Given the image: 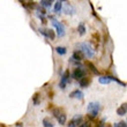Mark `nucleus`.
Here are the masks:
<instances>
[{
    "instance_id": "412c9836",
    "label": "nucleus",
    "mask_w": 127,
    "mask_h": 127,
    "mask_svg": "<svg viewBox=\"0 0 127 127\" xmlns=\"http://www.w3.org/2000/svg\"><path fill=\"white\" fill-rule=\"evenodd\" d=\"M87 66L89 67V68H90V69H91V72H93V73H96V74H98V70H97L96 68H95V66H94V65H93V64H91V63H87Z\"/></svg>"
},
{
    "instance_id": "f03ea898",
    "label": "nucleus",
    "mask_w": 127,
    "mask_h": 127,
    "mask_svg": "<svg viewBox=\"0 0 127 127\" xmlns=\"http://www.w3.org/2000/svg\"><path fill=\"white\" fill-rule=\"evenodd\" d=\"M88 112L90 114L91 118H95L98 113V110H99V104L96 103V102H91V103L88 104Z\"/></svg>"
},
{
    "instance_id": "2eb2a0df",
    "label": "nucleus",
    "mask_w": 127,
    "mask_h": 127,
    "mask_svg": "<svg viewBox=\"0 0 127 127\" xmlns=\"http://www.w3.org/2000/svg\"><path fill=\"white\" fill-rule=\"evenodd\" d=\"M64 12H65L66 14H73L74 9H73V7L70 6V5L66 3V5H65V7H64Z\"/></svg>"
},
{
    "instance_id": "f8f14e48",
    "label": "nucleus",
    "mask_w": 127,
    "mask_h": 127,
    "mask_svg": "<svg viewBox=\"0 0 127 127\" xmlns=\"http://www.w3.org/2000/svg\"><path fill=\"white\" fill-rule=\"evenodd\" d=\"M98 81H99L100 84H107V83H110L112 80L110 79V76H100L98 79Z\"/></svg>"
},
{
    "instance_id": "dca6fc26",
    "label": "nucleus",
    "mask_w": 127,
    "mask_h": 127,
    "mask_svg": "<svg viewBox=\"0 0 127 127\" xmlns=\"http://www.w3.org/2000/svg\"><path fill=\"white\" fill-rule=\"evenodd\" d=\"M57 120L59 121V124H60V125H64L65 123H66V114H65V113H61L60 116L57 118Z\"/></svg>"
},
{
    "instance_id": "20e7f679",
    "label": "nucleus",
    "mask_w": 127,
    "mask_h": 127,
    "mask_svg": "<svg viewBox=\"0 0 127 127\" xmlns=\"http://www.w3.org/2000/svg\"><path fill=\"white\" fill-rule=\"evenodd\" d=\"M84 74H86V69H84L83 67H76L73 72V77L75 79V80L80 81L81 79H83L84 77Z\"/></svg>"
},
{
    "instance_id": "a211bd4d",
    "label": "nucleus",
    "mask_w": 127,
    "mask_h": 127,
    "mask_svg": "<svg viewBox=\"0 0 127 127\" xmlns=\"http://www.w3.org/2000/svg\"><path fill=\"white\" fill-rule=\"evenodd\" d=\"M52 1L51 0H40V6L43 7H50Z\"/></svg>"
},
{
    "instance_id": "7ed1b4c3",
    "label": "nucleus",
    "mask_w": 127,
    "mask_h": 127,
    "mask_svg": "<svg viewBox=\"0 0 127 127\" xmlns=\"http://www.w3.org/2000/svg\"><path fill=\"white\" fill-rule=\"evenodd\" d=\"M52 26L57 29V35H58V36H59V37L65 36V28H64L63 23H60L59 21L52 19Z\"/></svg>"
},
{
    "instance_id": "f257e3e1",
    "label": "nucleus",
    "mask_w": 127,
    "mask_h": 127,
    "mask_svg": "<svg viewBox=\"0 0 127 127\" xmlns=\"http://www.w3.org/2000/svg\"><path fill=\"white\" fill-rule=\"evenodd\" d=\"M77 47H79V50H80L81 52L86 56V57H88V58L94 57L95 51H94V49L91 47V45L89 43H80L79 45H77Z\"/></svg>"
},
{
    "instance_id": "393cba45",
    "label": "nucleus",
    "mask_w": 127,
    "mask_h": 127,
    "mask_svg": "<svg viewBox=\"0 0 127 127\" xmlns=\"http://www.w3.org/2000/svg\"><path fill=\"white\" fill-rule=\"evenodd\" d=\"M1 127H5V126H3V125H1Z\"/></svg>"
},
{
    "instance_id": "4468645a",
    "label": "nucleus",
    "mask_w": 127,
    "mask_h": 127,
    "mask_svg": "<svg viewBox=\"0 0 127 127\" xmlns=\"http://www.w3.org/2000/svg\"><path fill=\"white\" fill-rule=\"evenodd\" d=\"M43 126L44 127H53L54 125L52 124V121L50 120V118H44L43 119Z\"/></svg>"
},
{
    "instance_id": "f3484780",
    "label": "nucleus",
    "mask_w": 127,
    "mask_h": 127,
    "mask_svg": "<svg viewBox=\"0 0 127 127\" xmlns=\"http://www.w3.org/2000/svg\"><path fill=\"white\" fill-rule=\"evenodd\" d=\"M77 31H79V33H80V35H84V32H86V28H84V24L83 23L79 24V27H77Z\"/></svg>"
},
{
    "instance_id": "39448f33",
    "label": "nucleus",
    "mask_w": 127,
    "mask_h": 127,
    "mask_svg": "<svg viewBox=\"0 0 127 127\" xmlns=\"http://www.w3.org/2000/svg\"><path fill=\"white\" fill-rule=\"evenodd\" d=\"M81 120H82V117H81L80 114H76V116L68 123V127H77V124H80Z\"/></svg>"
},
{
    "instance_id": "9b49d317",
    "label": "nucleus",
    "mask_w": 127,
    "mask_h": 127,
    "mask_svg": "<svg viewBox=\"0 0 127 127\" xmlns=\"http://www.w3.org/2000/svg\"><path fill=\"white\" fill-rule=\"evenodd\" d=\"M89 82H90V80H89L88 77L84 76L83 79H81V80L79 81V84H80V87H82V88H87Z\"/></svg>"
},
{
    "instance_id": "ddd939ff",
    "label": "nucleus",
    "mask_w": 127,
    "mask_h": 127,
    "mask_svg": "<svg viewBox=\"0 0 127 127\" xmlns=\"http://www.w3.org/2000/svg\"><path fill=\"white\" fill-rule=\"evenodd\" d=\"M61 7H63V1H56V3H54V12L56 13H60Z\"/></svg>"
},
{
    "instance_id": "6e6552de",
    "label": "nucleus",
    "mask_w": 127,
    "mask_h": 127,
    "mask_svg": "<svg viewBox=\"0 0 127 127\" xmlns=\"http://www.w3.org/2000/svg\"><path fill=\"white\" fill-rule=\"evenodd\" d=\"M83 56L84 54L81 52L80 50H76V51H74V53H73V57H72V59L73 60H77V61H80L83 59Z\"/></svg>"
},
{
    "instance_id": "5701e85b",
    "label": "nucleus",
    "mask_w": 127,
    "mask_h": 127,
    "mask_svg": "<svg viewBox=\"0 0 127 127\" xmlns=\"http://www.w3.org/2000/svg\"><path fill=\"white\" fill-rule=\"evenodd\" d=\"M113 127H126V124H125L124 121H120V123H117V124H114Z\"/></svg>"
},
{
    "instance_id": "9d476101",
    "label": "nucleus",
    "mask_w": 127,
    "mask_h": 127,
    "mask_svg": "<svg viewBox=\"0 0 127 127\" xmlns=\"http://www.w3.org/2000/svg\"><path fill=\"white\" fill-rule=\"evenodd\" d=\"M69 97L70 98H79V99H80V98L83 97V94H82L80 90H74L69 94Z\"/></svg>"
},
{
    "instance_id": "0eeeda50",
    "label": "nucleus",
    "mask_w": 127,
    "mask_h": 127,
    "mask_svg": "<svg viewBox=\"0 0 127 127\" xmlns=\"http://www.w3.org/2000/svg\"><path fill=\"white\" fill-rule=\"evenodd\" d=\"M39 32L42 33V35H44V36L46 37V38H50V39H54V32L52 30H45V29H40Z\"/></svg>"
},
{
    "instance_id": "1a4fd4ad",
    "label": "nucleus",
    "mask_w": 127,
    "mask_h": 127,
    "mask_svg": "<svg viewBox=\"0 0 127 127\" xmlns=\"http://www.w3.org/2000/svg\"><path fill=\"white\" fill-rule=\"evenodd\" d=\"M126 112H127V103H124L120 107H118L117 109V114L118 116H124V114H126Z\"/></svg>"
},
{
    "instance_id": "4be33fe9",
    "label": "nucleus",
    "mask_w": 127,
    "mask_h": 127,
    "mask_svg": "<svg viewBox=\"0 0 127 127\" xmlns=\"http://www.w3.org/2000/svg\"><path fill=\"white\" fill-rule=\"evenodd\" d=\"M53 114H54V117H56V118H58L61 114L60 110H59V109H54V110H53Z\"/></svg>"
},
{
    "instance_id": "b1692460",
    "label": "nucleus",
    "mask_w": 127,
    "mask_h": 127,
    "mask_svg": "<svg viewBox=\"0 0 127 127\" xmlns=\"http://www.w3.org/2000/svg\"><path fill=\"white\" fill-rule=\"evenodd\" d=\"M79 127H91V126H90V124H89V123H82V124H81Z\"/></svg>"
},
{
    "instance_id": "aec40b11",
    "label": "nucleus",
    "mask_w": 127,
    "mask_h": 127,
    "mask_svg": "<svg viewBox=\"0 0 127 127\" xmlns=\"http://www.w3.org/2000/svg\"><path fill=\"white\" fill-rule=\"evenodd\" d=\"M56 51H57L59 54H65V53H66V47H64V46H58L57 49H56Z\"/></svg>"
},
{
    "instance_id": "423d86ee",
    "label": "nucleus",
    "mask_w": 127,
    "mask_h": 127,
    "mask_svg": "<svg viewBox=\"0 0 127 127\" xmlns=\"http://www.w3.org/2000/svg\"><path fill=\"white\" fill-rule=\"evenodd\" d=\"M68 77H69V72L66 70V72L63 74V76H61V81H60V83H59V86H60L61 89H64V88L66 87V83H67V81H68Z\"/></svg>"
},
{
    "instance_id": "6ab92c4d",
    "label": "nucleus",
    "mask_w": 127,
    "mask_h": 127,
    "mask_svg": "<svg viewBox=\"0 0 127 127\" xmlns=\"http://www.w3.org/2000/svg\"><path fill=\"white\" fill-rule=\"evenodd\" d=\"M32 102H33V104H35V105H38V104L40 103V96H39V94H35Z\"/></svg>"
}]
</instances>
